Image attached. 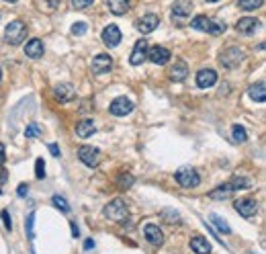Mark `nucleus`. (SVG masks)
Listing matches in <instances>:
<instances>
[{
    "instance_id": "nucleus-1",
    "label": "nucleus",
    "mask_w": 266,
    "mask_h": 254,
    "mask_svg": "<svg viewBox=\"0 0 266 254\" xmlns=\"http://www.w3.org/2000/svg\"><path fill=\"white\" fill-rule=\"evenodd\" d=\"M252 186V180L250 178H232L230 182H226V184H221V186H217V188H213L211 193H209V197L211 199H215V201H224V199H228L232 193H236V190H240V188H250Z\"/></svg>"
},
{
    "instance_id": "nucleus-2",
    "label": "nucleus",
    "mask_w": 266,
    "mask_h": 254,
    "mask_svg": "<svg viewBox=\"0 0 266 254\" xmlns=\"http://www.w3.org/2000/svg\"><path fill=\"white\" fill-rule=\"evenodd\" d=\"M190 27L196 29V31H205L209 35H221V33H226V23H221V20H213L209 16H194L190 20Z\"/></svg>"
},
{
    "instance_id": "nucleus-3",
    "label": "nucleus",
    "mask_w": 266,
    "mask_h": 254,
    "mask_svg": "<svg viewBox=\"0 0 266 254\" xmlns=\"http://www.w3.org/2000/svg\"><path fill=\"white\" fill-rule=\"evenodd\" d=\"M174 180L182 188H194V186H198V182H201V174H198L192 166H180L178 170L174 172Z\"/></svg>"
},
{
    "instance_id": "nucleus-4",
    "label": "nucleus",
    "mask_w": 266,
    "mask_h": 254,
    "mask_svg": "<svg viewBox=\"0 0 266 254\" xmlns=\"http://www.w3.org/2000/svg\"><path fill=\"white\" fill-rule=\"evenodd\" d=\"M27 37V25L23 20H10L4 29V41L10 46H18L23 44V39Z\"/></svg>"
},
{
    "instance_id": "nucleus-5",
    "label": "nucleus",
    "mask_w": 266,
    "mask_h": 254,
    "mask_svg": "<svg viewBox=\"0 0 266 254\" xmlns=\"http://www.w3.org/2000/svg\"><path fill=\"white\" fill-rule=\"evenodd\" d=\"M104 218L110 220V222L121 224V222H125L129 218V207L125 205L123 199H113L104 207Z\"/></svg>"
},
{
    "instance_id": "nucleus-6",
    "label": "nucleus",
    "mask_w": 266,
    "mask_h": 254,
    "mask_svg": "<svg viewBox=\"0 0 266 254\" xmlns=\"http://www.w3.org/2000/svg\"><path fill=\"white\" fill-rule=\"evenodd\" d=\"M219 62H221V66H226L228 70L238 68L240 64L244 62V52H242V48H228L224 54L219 56Z\"/></svg>"
},
{
    "instance_id": "nucleus-7",
    "label": "nucleus",
    "mask_w": 266,
    "mask_h": 254,
    "mask_svg": "<svg viewBox=\"0 0 266 254\" xmlns=\"http://www.w3.org/2000/svg\"><path fill=\"white\" fill-rule=\"evenodd\" d=\"M234 207H236L238 214H240L242 218H246V220H250V218H254V216L258 214V201L252 199V197L238 199V201L234 203Z\"/></svg>"
},
{
    "instance_id": "nucleus-8",
    "label": "nucleus",
    "mask_w": 266,
    "mask_h": 254,
    "mask_svg": "<svg viewBox=\"0 0 266 254\" xmlns=\"http://www.w3.org/2000/svg\"><path fill=\"white\" fill-rule=\"evenodd\" d=\"M108 111H110V115H115V117H125V115H129L133 111V102L127 96H117L113 102H110Z\"/></svg>"
},
{
    "instance_id": "nucleus-9",
    "label": "nucleus",
    "mask_w": 266,
    "mask_h": 254,
    "mask_svg": "<svg viewBox=\"0 0 266 254\" xmlns=\"http://www.w3.org/2000/svg\"><path fill=\"white\" fill-rule=\"evenodd\" d=\"M78 158H80V162H82V164L94 168V166L98 164V160H100V152H98V148H92V146H82L80 150H78Z\"/></svg>"
},
{
    "instance_id": "nucleus-10",
    "label": "nucleus",
    "mask_w": 266,
    "mask_h": 254,
    "mask_svg": "<svg viewBox=\"0 0 266 254\" xmlns=\"http://www.w3.org/2000/svg\"><path fill=\"white\" fill-rule=\"evenodd\" d=\"M190 12H192V2H188V0H178V2H174V6H172V20L184 23L190 16Z\"/></svg>"
},
{
    "instance_id": "nucleus-11",
    "label": "nucleus",
    "mask_w": 266,
    "mask_h": 254,
    "mask_svg": "<svg viewBox=\"0 0 266 254\" xmlns=\"http://www.w3.org/2000/svg\"><path fill=\"white\" fill-rule=\"evenodd\" d=\"M74 96H76V90L70 82H60L54 86V98L58 102H70Z\"/></svg>"
},
{
    "instance_id": "nucleus-12",
    "label": "nucleus",
    "mask_w": 266,
    "mask_h": 254,
    "mask_svg": "<svg viewBox=\"0 0 266 254\" xmlns=\"http://www.w3.org/2000/svg\"><path fill=\"white\" fill-rule=\"evenodd\" d=\"M148 41L146 39H140L136 46H133V52H131V58H129V64L131 66H142V64L148 60Z\"/></svg>"
},
{
    "instance_id": "nucleus-13",
    "label": "nucleus",
    "mask_w": 266,
    "mask_h": 254,
    "mask_svg": "<svg viewBox=\"0 0 266 254\" xmlns=\"http://www.w3.org/2000/svg\"><path fill=\"white\" fill-rule=\"evenodd\" d=\"M102 44L106 48H117L121 44V29L117 25H106L102 29Z\"/></svg>"
},
{
    "instance_id": "nucleus-14",
    "label": "nucleus",
    "mask_w": 266,
    "mask_h": 254,
    "mask_svg": "<svg viewBox=\"0 0 266 254\" xmlns=\"http://www.w3.org/2000/svg\"><path fill=\"white\" fill-rule=\"evenodd\" d=\"M148 58L156 66H164V64L170 62V52L162 46H154V48H148Z\"/></svg>"
},
{
    "instance_id": "nucleus-15",
    "label": "nucleus",
    "mask_w": 266,
    "mask_h": 254,
    "mask_svg": "<svg viewBox=\"0 0 266 254\" xmlns=\"http://www.w3.org/2000/svg\"><path fill=\"white\" fill-rule=\"evenodd\" d=\"M236 29H238V33H242V35H254L256 29H260V20H258L256 16H244V18L238 20Z\"/></svg>"
},
{
    "instance_id": "nucleus-16",
    "label": "nucleus",
    "mask_w": 266,
    "mask_h": 254,
    "mask_svg": "<svg viewBox=\"0 0 266 254\" xmlns=\"http://www.w3.org/2000/svg\"><path fill=\"white\" fill-rule=\"evenodd\" d=\"M144 234H146V240H148L152 246H162L164 234H162V230H160L156 224H146V226H144Z\"/></svg>"
},
{
    "instance_id": "nucleus-17",
    "label": "nucleus",
    "mask_w": 266,
    "mask_h": 254,
    "mask_svg": "<svg viewBox=\"0 0 266 254\" xmlns=\"http://www.w3.org/2000/svg\"><path fill=\"white\" fill-rule=\"evenodd\" d=\"M215 82H217V72L211 68H205L196 74V86L198 88H211V86H215Z\"/></svg>"
},
{
    "instance_id": "nucleus-18",
    "label": "nucleus",
    "mask_w": 266,
    "mask_h": 254,
    "mask_svg": "<svg viewBox=\"0 0 266 254\" xmlns=\"http://www.w3.org/2000/svg\"><path fill=\"white\" fill-rule=\"evenodd\" d=\"M113 68V58L108 54H98L94 60H92V72L94 74H104Z\"/></svg>"
},
{
    "instance_id": "nucleus-19",
    "label": "nucleus",
    "mask_w": 266,
    "mask_h": 254,
    "mask_svg": "<svg viewBox=\"0 0 266 254\" xmlns=\"http://www.w3.org/2000/svg\"><path fill=\"white\" fill-rule=\"evenodd\" d=\"M160 25V18H158V14H154V12H148L146 16H142L140 18V23H138V29L142 31V33H152L154 29H156Z\"/></svg>"
},
{
    "instance_id": "nucleus-20",
    "label": "nucleus",
    "mask_w": 266,
    "mask_h": 254,
    "mask_svg": "<svg viewBox=\"0 0 266 254\" xmlns=\"http://www.w3.org/2000/svg\"><path fill=\"white\" fill-rule=\"evenodd\" d=\"M186 76H188V66H186L182 60H176L174 66H170V78L174 82H182Z\"/></svg>"
},
{
    "instance_id": "nucleus-21",
    "label": "nucleus",
    "mask_w": 266,
    "mask_h": 254,
    "mask_svg": "<svg viewBox=\"0 0 266 254\" xmlns=\"http://www.w3.org/2000/svg\"><path fill=\"white\" fill-rule=\"evenodd\" d=\"M190 248H192L194 254H209L211 252V244L203 236H192L190 238Z\"/></svg>"
},
{
    "instance_id": "nucleus-22",
    "label": "nucleus",
    "mask_w": 266,
    "mask_h": 254,
    "mask_svg": "<svg viewBox=\"0 0 266 254\" xmlns=\"http://www.w3.org/2000/svg\"><path fill=\"white\" fill-rule=\"evenodd\" d=\"M25 56L31 60H39L43 56V41L41 39H31L25 46Z\"/></svg>"
},
{
    "instance_id": "nucleus-23",
    "label": "nucleus",
    "mask_w": 266,
    "mask_h": 254,
    "mask_svg": "<svg viewBox=\"0 0 266 254\" xmlns=\"http://www.w3.org/2000/svg\"><path fill=\"white\" fill-rule=\"evenodd\" d=\"M106 6L113 14L121 16V14H125L131 8V2H129V0H106Z\"/></svg>"
},
{
    "instance_id": "nucleus-24",
    "label": "nucleus",
    "mask_w": 266,
    "mask_h": 254,
    "mask_svg": "<svg viewBox=\"0 0 266 254\" xmlns=\"http://www.w3.org/2000/svg\"><path fill=\"white\" fill-rule=\"evenodd\" d=\"M248 94H250V98L256 100V102H264V100H266V84H264L262 80L256 82V84H252V86L248 88Z\"/></svg>"
},
{
    "instance_id": "nucleus-25",
    "label": "nucleus",
    "mask_w": 266,
    "mask_h": 254,
    "mask_svg": "<svg viewBox=\"0 0 266 254\" xmlns=\"http://www.w3.org/2000/svg\"><path fill=\"white\" fill-rule=\"evenodd\" d=\"M94 132H96V125H94L90 119H84V121H80V123L76 125V134H78L80 138H90Z\"/></svg>"
},
{
    "instance_id": "nucleus-26",
    "label": "nucleus",
    "mask_w": 266,
    "mask_h": 254,
    "mask_svg": "<svg viewBox=\"0 0 266 254\" xmlns=\"http://www.w3.org/2000/svg\"><path fill=\"white\" fill-rule=\"evenodd\" d=\"M262 4H264V0H238V6H240L242 10H246V12L256 10V8H260Z\"/></svg>"
},
{
    "instance_id": "nucleus-27",
    "label": "nucleus",
    "mask_w": 266,
    "mask_h": 254,
    "mask_svg": "<svg viewBox=\"0 0 266 254\" xmlns=\"http://www.w3.org/2000/svg\"><path fill=\"white\" fill-rule=\"evenodd\" d=\"M211 222L217 226V232H224V234H232V228L226 220H221L217 214H211Z\"/></svg>"
},
{
    "instance_id": "nucleus-28",
    "label": "nucleus",
    "mask_w": 266,
    "mask_h": 254,
    "mask_svg": "<svg viewBox=\"0 0 266 254\" xmlns=\"http://www.w3.org/2000/svg\"><path fill=\"white\" fill-rule=\"evenodd\" d=\"M133 182H136V178H133V174H129V172H125V174H119V176H117V186H119L121 190L131 188V186H133Z\"/></svg>"
},
{
    "instance_id": "nucleus-29",
    "label": "nucleus",
    "mask_w": 266,
    "mask_h": 254,
    "mask_svg": "<svg viewBox=\"0 0 266 254\" xmlns=\"http://www.w3.org/2000/svg\"><path fill=\"white\" fill-rule=\"evenodd\" d=\"M232 138H234V142L244 144V142L248 140V134H246V130H244L242 125H234V127H232Z\"/></svg>"
},
{
    "instance_id": "nucleus-30",
    "label": "nucleus",
    "mask_w": 266,
    "mask_h": 254,
    "mask_svg": "<svg viewBox=\"0 0 266 254\" xmlns=\"http://www.w3.org/2000/svg\"><path fill=\"white\" fill-rule=\"evenodd\" d=\"M52 203H54V207H58V209L62 211V214H68V211H70L68 201H66L62 195H54V197H52Z\"/></svg>"
},
{
    "instance_id": "nucleus-31",
    "label": "nucleus",
    "mask_w": 266,
    "mask_h": 254,
    "mask_svg": "<svg viewBox=\"0 0 266 254\" xmlns=\"http://www.w3.org/2000/svg\"><path fill=\"white\" fill-rule=\"evenodd\" d=\"M162 218L166 220V222H170V224H178L180 222V216H178V211H172V209H166L164 214H162Z\"/></svg>"
},
{
    "instance_id": "nucleus-32",
    "label": "nucleus",
    "mask_w": 266,
    "mask_h": 254,
    "mask_svg": "<svg viewBox=\"0 0 266 254\" xmlns=\"http://www.w3.org/2000/svg\"><path fill=\"white\" fill-rule=\"evenodd\" d=\"M35 176H37V178H43V176H46V162H43V158H37V160H35Z\"/></svg>"
},
{
    "instance_id": "nucleus-33",
    "label": "nucleus",
    "mask_w": 266,
    "mask_h": 254,
    "mask_svg": "<svg viewBox=\"0 0 266 254\" xmlns=\"http://www.w3.org/2000/svg\"><path fill=\"white\" fill-rule=\"evenodd\" d=\"M25 136H27V138H39V136H41V130H39V125H35V123L27 125V130H25Z\"/></svg>"
},
{
    "instance_id": "nucleus-34",
    "label": "nucleus",
    "mask_w": 266,
    "mask_h": 254,
    "mask_svg": "<svg viewBox=\"0 0 266 254\" xmlns=\"http://www.w3.org/2000/svg\"><path fill=\"white\" fill-rule=\"evenodd\" d=\"M94 0H72V6L76 10H82V8H88V6H92Z\"/></svg>"
},
{
    "instance_id": "nucleus-35",
    "label": "nucleus",
    "mask_w": 266,
    "mask_h": 254,
    "mask_svg": "<svg viewBox=\"0 0 266 254\" xmlns=\"http://www.w3.org/2000/svg\"><path fill=\"white\" fill-rule=\"evenodd\" d=\"M33 222H35V214H29V218H27V234H29V238H35V230H33Z\"/></svg>"
},
{
    "instance_id": "nucleus-36",
    "label": "nucleus",
    "mask_w": 266,
    "mask_h": 254,
    "mask_svg": "<svg viewBox=\"0 0 266 254\" xmlns=\"http://www.w3.org/2000/svg\"><path fill=\"white\" fill-rule=\"evenodd\" d=\"M86 31H88V25H86V23H76V25L72 27V33H74V35H84Z\"/></svg>"
},
{
    "instance_id": "nucleus-37",
    "label": "nucleus",
    "mask_w": 266,
    "mask_h": 254,
    "mask_svg": "<svg viewBox=\"0 0 266 254\" xmlns=\"http://www.w3.org/2000/svg\"><path fill=\"white\" fill-rule=\"evenodd\" d=\"M0 218H2V222H4V228L10 232V230H12V222H10L8 211H6V209H2V214H0Z\"/></svg>"
},
{
    "instance_id": "nucleus-38",
    "label": "nucleus",
    "mask_w": 266,
    "mask_h": 254,
    "mask_svg": "<svg viewBox=\"0 0 266 254\" xmlns=\"http://www.w3.org/2000/svg\"><path fill=\"white\" fill-rule=\"evenodd\" d=\"M48 148H50V152H52V156H56V158H60V156H62V152H60V148H58V144H50Z\"/></svg>"
},
{
    "instance_id": "nucleus-39",
    "label": "nucleus",
    "mask_w": 266,
    "mask_h": 254,
    "mask_svg": "<svg viewBox=\"0 0 266 254\" xmlns=\"http://www.w3.org/2000/svg\"><path fill=\"white\" fill-rule=\"evenodd\" d=\"M27 190H29V186H27V184H20V186L16 188V193H18L20 197H25V195H27Z\"/></svg>"
},
{
    "instance_id": "nucleus-40",
    "label": "nucleus",
    "mask_w": 266,
    "mask_h": 254,
    "mask_svg": "<svg viewBox=\"0 0 266 254\" xmlns=\"http://www.w3.org/2000/svg\"><path fill=\"white\" fill-rule=\"evenodd\" d=\"M4 160H6V154H4V146L0 144V164H4Z\"/></svg>"
},
{
    "instance_id": "nucleus-41",
    "label": "nucleus",
    "mask_w": 266,
    "mask_h": 254,
    "mask_svg": "<svg viewBox=\"0 0 266 254\" xmlns=\"http://www.w3.org/2000/svg\"><path fill=\"white\" fill-rule=\"evenodd\" d=\"M94 248V240H86L84 242V250H92Z\"/></svg>"
},
{
    "instance_id": "nucleus-42",
    "label": "nucleus",
    "mask_w": 266,
    "mask_h": 254,
    "mask_svg": "<svg viewBox=\"0 0 266 254\" xmlns=\"http://www.w3.org/2000/svg\"><path fill=\"white\" fill-rule=\"evenodd\" d=\"M72 236H74V238H78V236H80V230H78V226H76V224H72Z\"/></svg>"
},
{
    "instance_id": "nucleus-43",
    "label": "nucleus",
    "mask_w": 266,
    "mask_h": 254,
    "mask_svg": "<svg viewBox=\"0 0 266 254\" xmlns=\"http://www.w3.org/2000/svg\"><path fill=\"white\" fill-rule=\"evenodd\" d=\"M4 2H10V4H14V2H18V0H4Z\"/></svg>"
},
{
    "instance_id": "nucleus-44",
    "label": "nucleus",
    "mask_w": 266,
    "mask_h": 254,
    "mask_svg": "<svg viewBox=\"0 0 266 254\" xmlns=\"http://www.w3.org/2000/svg\"><path fill=\"white\" fill-rule=\"evenodd\" d=\"M205 2H219V0H205Z\"/></svg>"
},
{
    "instance_id": "nucleus-45",
    "label": "nucleus",
    "mask_w": 266,
    "mask_h": 254,
    "mask_svg": "<svg viewBox=\"0 0 266 254\" xmlns=\"http://www.w3.org/2000/svg\"><path fill=\"white\" fill-rule=\"evenodd\" d=\"M0 78H2V72H0Z\"/></svg>"
},
{
    "instance_id": "nucleus-46",
    "label": "nucleus",
    "mask_w": 266,
    "mask_h": 254,
    "mask_svg": "<svg viewBox=\"0 0 266 254\" xmlns=\"http://www.w3.org/2000/svg\"><path fill=\"white\" fill-rule=\"evenodd\" d=\"M0 193H2V190H0Z\"/></svg>"
}]
</instances>
